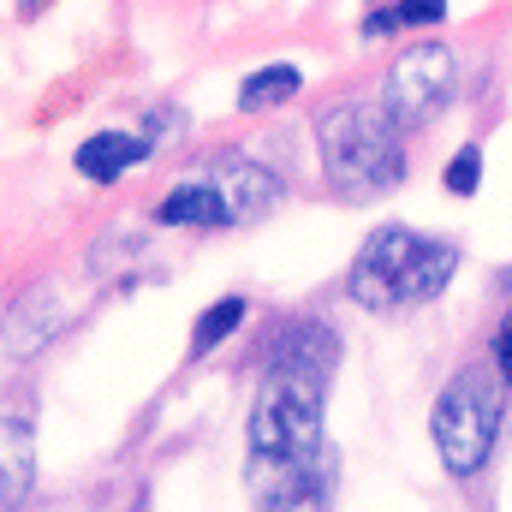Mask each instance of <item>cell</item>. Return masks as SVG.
Instances as JSON below:
<instances>
[{"label":"cell","mask_w":512,"mask_h":512,"mask_svg":"<svg viewBox=\"0 0 512 512\" xmlns=\"http://www.w3.org/2000/svg\"><path fill=\"white\" fill-rule=\"evenodd\" d=\"M459 274V245L453 239H435V233H417V227H376L352 268H346V298L393 316V310H417L429 298H441V286Z\"/></svg>","instance_id":"6da1fadb"},{"label":"cell","mask_w":512,"mask_h":512,"mask_svg":"<svg viewBox=\"0 0 512 512\" xmlns=\"http://www.w3.org/2000/svg\"><path fill=\"white\" fill-rule=\"evenodd\" d=\"M316 143H322V173L340 197H382L405 179V126L382 102H328L316 114Z\"/></svg>","instance_id":"7a4b0ae2"},{"label":"cell","mask_w":512,"mask_h":512,"mask_svg":"<svg viewBox=\"0 0 512 512\" xmlns=\"http://www.w3.org/2000/svg\"><path fill=\"white\" fill-rule=\"evenodd\" d=\"M245 447H251V471H280L298 465L310 453H322V376H292V370H268L262 393L251 399V423H245Z\"/></svg>","instance_id":"3957f363"},{"label":"cell","mask_w":512,"mask_h":512,"mask_svg":"<svg viewBox=\"0 0 512 512\" xmlns=\"http://www.w3.org/2000/svg\"><path fill=\"white\" fill-rule=\"evenodd\" d=\"M501 417H507V399H501V382L465 370L435 393L429 405V441H435V459L453 483H471L489 453H495V435H501Z\"/></svg>","instance_id":"277c9868"},{"label":"cell","mask_w":512,"mask_h":512,"mask_svg":"<svg viewBox=\"0 0 512 512\" xmlns=\"http://www.w3.org/2000/svg\"><path fill=\"white\" fill-rule=\"evenodd\" d=\"M459 90V54L441 42H417L405 48L382 78V108L399 126H429Z\"/></svg>","instance_id":"5b68a950"},{"label":"cell","mask_w":512,"mask_h":512,"mask_svg":"<svg viewBox=\"0 0 512 512\" xmlns=\"http://www.w3.org/2000/svg\"><path fill=\"white\" fill-rule=\"evenodd\" d=\"M203 185L215 191V203H221V227H245L256 215H268L274 209V197H280V179L251 161V155H221L209 173H203Z\"/></svg>","instance_id":"8992f818"},{"label":"cell","mask_w":512,"mask_h":512,"mask_svg":"<svg viewBox=\"0 0 512 512\" xmlns=\"http://www.w3.org/2000/svg\"><path fill=\"white\" fill-rule=\"evenodd\" d=\"M256 495H262L268 512H328V501H334V459H328V447L298 459V465L262 471Z\"/></svg>","instance_id":"52a82bcc"},{"label":"cell","mask_w":512,"mask_h":512,"mask_svg":"<svg viewBox=\"0 0 512 512\" xmlns=\"http://www.w3.org/2000/svg\"><path fill=\"white\" fill-rule=\"evenodd\" d=\"M334 358H340V346H334V334L322 328V322H292L280 340H274V352H268V370H292V376H334Z\"/></svg>","instance_id":"ba28073f"},{"label":"cell","mask_w":512,"mask_h":512,"mask_svg":"<svg viewBox=\"0 0 512 512\" xmlns=\"http://www.w3.org/2000/svg\"><path fill=\"white\" fill-rule=\"evenodd\" d=\"M137 161H149V137H137V131H96L78 149V173L96 179V185H114Z\"/></svg>","instance_id":"9c48e42d"},{"label":"cell","mask_w":512,"mask_h":512,"mask_svg":"<svg viewBox=\"0 0 512 512\" xmlns=\"http://www.w3.org/2000/svg\"><path fill=\"white\" fill-rule=\"evenodd\" d=\"M155 221L161 227H221V203H215V191L203 179H191V185H173L155 203Z\"/></svg>","instance_id":"30bf717a"},{"label":"cell","mask_w":512,"mask_h":512,"mask_svg":"<svg viewBox=\"0 0 512 512\" xmlns=\"http://www.w3.org/2000/svg\"><path fill=\"white\" fill-rule=\"evenodd\" d=\"M304 90V72L298 66H262L239 84V108L245 114H262V108H280V102H298Z\"/></svg>","instance_id":"8fae6325"},{"label":"cell","mask_w":512,"mask_h":512,"mask_svg":"<svg viewBox=\"0 0 512 512\" xmlns=\"http://www.w3.org/2000/svg\"><path fill=\"white\" fill-rule=\"evenodd\" d=\"M239 322H245V298H221V304H209V310L197 316V328H191V358H209L215 346H227V340L239 334Z\"/></svg>","instance_id":"7c38bea8"},{"label":"cell","mask_w":512,"mask_h":512,"mask_svg":"<svg viewBox=\"0 0 512 512\" xmlns=\"http://www.w3.org/2000/svg\"><path fill=\"white\" fill-rule=\"evenodd\" d=\"M30 417H6V512H18V495H30Z\"/></svg>","instance_id":"4fadbf2b"},{"label":"cell","mask_w":512,"mask_h":512,"mask_svg":"<svg viewBox=\"0 0 512 512\" xmlns=\"http://www.w3.org/2000/svg\"><path fill=\"white\" fill-rule=\"evenodd\" d=\"M447 12V0H405V6H387L364 18V36H387V30H405V24H435Z\"/></svg>","instance_id":"5bb4252c"},{"label":"cell","mask_w":512,"mask_h":512,"mask_svg":"<svg viewBox=\"0 0 512 512\" xmlns=\"http://www.w3.org/2000/svg\"><path fill=\"white\" fill-rule=\"evenodd\" d=\"M441 185H447L453 197H477V185H483V149H477V143H465V149L447 161Z\"/></svg>","instance_id":"9a60e30c"},{"label":"cell","mask_w":512,"mask_h":512,"mask_svg":"<svg viewBox=\"0 0 512 512\" xmlns=\"http://www.w3.org/2000/svg\"><path fill=\"white\" fill-rule=\"evenodd\" d=\"M489 352H495V370L512 382V310L501 316V328H495V346H489Z\"/></svg>","instance_id":"2e32d148"},{"label":"cell","mask_w":512,"mask_h":512,"mask_svg":"<svg viewBox=\"0 0 512 512\" xmlns=\"http://www.w3.org/2000/svg\"><path fill=\"white\" fill-rule=\"evenodd\" d=\"M18 6H24V12H36V6H42V0H18Z\"/></svg>","instance_id":"e0dca14e"}]
</instances>
